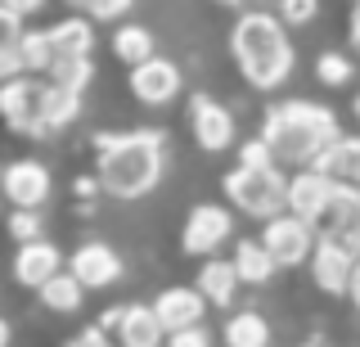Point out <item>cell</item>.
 Here are the masks:
<instances>
[{
	"label": "cell",
	"mask_w": 360,
	"mask_h": 347,
	"mask_svg": "<svg viewBox=\"0 0 360 347\" xmlns=\"http://www.w3.org/2000/svg\"><path fill=\"white\" fill-rule=\"evenodd\" d=\"M162 176V136L131 131V136H99V185L112 198H140Z\"/></svg>",
	"instance_id": "cell-1"
},
{
	"label": "cell",
	"mask_w": 360,
	"mask_h": 347,
	"mask_svg": "<svg viewBox=\"0 0 360 347\" xmlns=\"http://www.w3.org/2000/svg\"><path fill=\"white\" fill-rule=\"evenodd\" d=\"M230 46H234V59H239V72L257 91H275L292 72V46L275 14H243L234 23Z\"/></svg>",
	"instance_id": "cell-2"
},
{
	"label": "cell",
	"mask_w": 360,
	"mask_h": 347,
	"mask_svg": "<svg viewBox=\"0 0 360 347\" xmlns=\"http://www.w3.org/2000/svg\"><path fill=\"white\" fill-rule=\"evenodd\" d=\"M266 144L275 149L279 163H311L324 144L338 140V118L320 104H307V99H292L284 108H270L266 127H262Z\"/></svg>",
	"instance_id": "cell-3"
},
{
	"label": "cell",
	"mask_w": 360,
	"mask_h": 347,
	"mask_svg": "<svg viewBox=\"0 0 360 347\" xmlns=\"http://www.w3.org/2000/svg\"><path fill=\"white\" fill-rule=\"evenodd\" d=\"M225 194H230L234 208H243L248 217H266V221L288 208V181L279 176L275 163H266V167H243L239 163V172L225 176Z\"/></svg>",
	"instance_id": "cell-4"
},
{
	"label": "cell",
	"mask_w": 360,
	"mask_h": 347,
	"mask_svg": "<svg viewBox=\"0 0 360 347\" xmlns=\"http://www.w3.org/2000/svg\"><path fill=\"white\" fill-rule=\"evenodd\" d=\"M50 95H54V82L18 72V77H5L0 108H5L14 131H50Z\"/></svg>",
	"instance_id": "cell-5"
},
{
	"label": "cell",
	"mask_w": 360,
	"mask_h": 347,
	"mask_svg": "<svg viewBox=\"0 0 360 347\" xmlns=\"http://www.w3.org/2000/svg\"><path fill=\"white\" fill-rule=\"evenodd\" d=\"M262 244L275 253L279 266H297V262H307V257L315 253V221L297 217V212H288V217L279 212V217L266 221Z\"/></svg>",
	"instance_id": "cell-6"
},
{
	"label": "cell",
	"mask_w": 360,
	"mask_h": 347,
	"mask_svg": "<svg viewBox=\"0 0 360 347\" xmlns=\"http://www.w3.org/2000/svg\"><path fill=\"white\" fill-rule=\"evenodd\" d=\"M352 271H356V253L347 248L342 239L324 234V239L315 244V253H311L315 284H320L324 294H347V289H352Z\"/></svg>",
	"instance_id": "cell-7"
},
{
	"label": "cell",
	"mask_w": 360,
	"mask_h": 347,
	"mask_svg": "<svg viewBox=\"0 0 360 347\" xmlns=\"http://www.w3.org/2000/svg\"><path fill=\"white\" fill-rule=\"evenodd\" d=\"M315 226L324 234H333V239H342L352 253H360V189H356V181H338L333 203Z\"/></svg>",
	"instance_id": "cell-8"
},
{
	"label": "cell",
	"mask_w": 360,
	"mask_h": 347,
	"mask_svg": "<svg viewBox=\"0 0 360 347\" xmlns=\"http://www.w3.org/2000/svg\"><path fill=\"white\" fill-rule=\"evenodd\" d=\"M225 239H230V212H225V208L202 203V208L189 212V221H185V253L212 257Z\"/></svg>",
	"instance_id": "cell-9"
},
{
	"label": "cell",
	"mask_w": 360,
	"mask_h": 347,
	"mask_svg": "<svg viewBox=\"0 0 360 347\" xmlns=\"http://www.w3.org/2000/svg\"><path fill=\"white\" fill-rule=\"evenodd\" d=\"M333 189H338L333 176H324V172L311 167V172H302V176L288 181V212H297V217H307V221H320L333 203Z\"/></svg>",
	"instance_id": "cell-10"
},
{
	"label": "cell",
	"mask_w": 360,
	"mask_h": 347,
	"mask_svg": "<svg viewBox=\"0 0 360 347\" xmlns=\"http://www.w3.org/2000/svg\"><path fill=\"white\" fill-rule=\"evenodd\" d=\"M131 91H135L140 104H167V99H176V91H180L176 63H167V59L135 63V68H131Z\"/></svg>",
	"instance_id": "cell-11"
},
{
	"label": "cell",
	"mask_w": 360,
	"mask_h": 347,
	"mask_svg": "<svg viewBox=\"0 0 360 347\" xmlns=\"http://www.w3.org/2000/svg\"><path fill=\"white\" fill-rule=\"evenodd\" d=\"M5 198L14 208H41L50 198V172L41 163H9L5 167Z\"/></svg>",
	"instance_id": "cell-12"
},
{
	"label": "cell",
	"mask_w": 360,
	"mask_h": 347,
	"mask_svg": "<svg viewBox=\"0 0 360 347\" xmlns=\"http://www.w3.org/2000/svg\"><path fill=\"white\" fill-rule=\"evenodd\" d=\"M68 271L82 279L86 289H108V284H117L122 262H117L112 248H104V244H82V248L72 253V262H68Z\"/></svg>",
	"instance_id": "cell-13"
},
{
	"label": "cell",
	"mask_w": 360,
	"mask_h": 347,
	"mask_svg": "<svg viewBox=\"0 0 360 347\" xmlns=\"http://www.w3.org/2000/svg\"><path fill=\"white\" fill-rule=\"evenodd\" d=\"M59 248L54 244H45V239H27L18 248V257H14V279L18 284H27V289H41L45 279H54L59 275Z\"/></svg>",
	"instance_id": "cell-14"
},
{
	"label": "cell",
	"mask_w": 360,
	"mask_h": 347,
	"mask_svg": "<svg viewBox=\"0 0 360 347\" xmlns=\"http://www.w3.org/2000/svg\"><path fill=\"white\" fill-rule=\"evenodd\" d=\"M194 140H198L207 153H221L225 144L234 140V118L225 113L217 99H207V95L194 99Z\"/></svg>",
	"instance_id": "cell-15"
},
{
	"label": "cell",
	"mask_w": 360,
	"mask_h": 347,
	"mask_svg": "<svg viewBox=\"0 0 360 347\" xmlns=\"http://www.w3.org/2000/svg\"><path fill=\"white\" fill-rule=\"evenodd\" d=\"M153 307H158V316H162L167 334H176V329H189V324L202 320L207 298H202V289H162Z\"/></svg>",
	"instance_id": "cell-16"
},
{
	"label": "cell",
	"mask_w": 360,
	"mask_h": 347,
	"mask_svg": "<svg viewBox=\"0 0 360 347\" xmlns=\"http://www.w3.org/2000/svg\"><path fill=\"white\" fill-rule=\"evenodd\" d=\"M117 339L122 347H162L167 324L158 316V307H127L117 320Z\"/></svg>",
	"instance_id": "cell-17"
},
{
	"label": "cell",
	"mask_w": 360,
	"mask_h": 347,
	"mask_svg": "<svg viewBox=\"0 0 360 347\" xmlns=\"http://www.w3.org/2000/svg\"><path fill=\"white\" fill-rule=\"evenodd\" d=\"M311 167L324 172V176H333V181H360V140L338 136L333 144H324V149L315 153Z\"/></svg>",
	"instance_id": "cell-18"
},
{
	"label": "cell",
	"mask_w": 360,
	"mask_h": 347,
	"mask_svg": "<svg viewBox=\"0 0 360 347\" xmlns=\"http://www.w3.org/2000/svg\"><path fill=\"white\" fill-rule=\"evenodd\" d=\"M239 279L243 275H239V266H234V262H217V257H212V262L198 271V289H202V298H207L212 307H230Z\"/></svg>",
	"instance_id": "cell-19"
},
{
	"label": "cell",
	"mask_w": 360,
	"mask_h": 347,
	"mask_svg": "<svg viewBox=\"0 0 360 347\" xmlns=\"http://www.w3.org/2000/svg\"><path fill=\"white\" fill-rule=\"evenodd\" d=\"M234 266H239V275L248 279V284H266V279L279 271L275 253H270L266 244H248V239L234 248Z\"/></svg>",
	"instance_id": "cell-20"
},
{
	"label": "cell",
	"mask_w": 360,
	"mask_h": 347,
	"mask_svg": "<svg viewBox=\"0 0 360 347\" xmlns=\"http://www.w3.org/2000/svg\"><path fill=\"white\" fill-rule=\"evenodd\" d=\"M82 294H86V284L72 271H59L54 279H45V284H41V302L50 311H77V307H82Z\"/></svg>",
	"instance_id": "cell-21"
},
{
	"label": "cell",
	"mask_w": 360,
	"mask_h": 347,
	"mask_svg": "<svg viewBox=\"0 0 360 347\" xmlns=\"http://www.w3.org/2000/svg\"><path fill=\"white\" fill-rule=\"evenodd\" d=\"M225 343L230 347H270V324L257 311H239L225 324Z\"/></svg>",
	"instance_id": "cell-22"
},
{
	"label": "cell",
	"mask_w": 360,
	"mask_h": 347,
	"mask_svg": "<svg viewBox=\"0 0 360 347\" xmlns=\"http://www.w3.org/2000/svg\"><path fill=\"white\" fill-rule=\"evenodd\" d=\"M50 41L59 54H90V46H95V32H90L86 18H63V23L50 27Z\"/></svg>",
	"instance_id": "cell-23"
},
{
	"label": "cell",
	"mask_w": 360,
	"mask_h": 347,
	"mask_svg": "<svg viewBox=\"0 0 360 347\" xmlns=\"http://www.w3.org/2000/svg\"><path fill=\"white\" fill-rule=\"evenodd\" d=\"M18 54H22V72H50V63L59 59V50H54L50 32H22Z\"/></svg>",
	"instance_id": "cell-24"
},
{
	"label": "cell",
	"mask_w": 360,
	"mask_h": 347,
	"mask_svg": "<svg viewBox=\"0 0 360 347\" xmlns=\"http://www.w3.org/2000/svg\"><path fill=\"white\" fill-rule=\"evenodd\" d=\"M112 54H117V59H127L131 68H135V63L153 59V37H149L144 27H135V23H131V27H122L117 37H112Z\"/></svg>",
	"instance_id": "cell-25"
},
{
	"label": "cell",
	"mask_w": 360,
	"mask_h": 347,
	"mask_svg": "<svg viewBox=\"0 0 360 347\" xmlns=\"http://www.w3.org/2000/svg\"><path fill=\"white\" fill-rule=\"evenodd\" d=\"M50 82L68 86V91H82V86L90 82V59L86 54H59V59L50 63Z\"/></svg>",
	"instance_id": "cell-26"
},
{
	"label": "cell",
	"mask_w": 360,
	"mask_h": 347,
	"mask_svg": "<svg viewBox=\"0 0 360 347\" xmlns=\"http://www.w3.org/2000/svg\"><path fill=\"white\" fill-rule=\"evenodd\" d=\"M77 95H82V91H68V86H54V95H50V131H54V127H68V122L77 118V104H82Z\"/></svg>",
	"instance_id": "cell-27"
},
{
	"label": "cell",
	"mask_w": 360,
	"mask_h": 347,
	"mask_svg": "<svg viewBox=\"0 0 360 347\" xmlns=\"http://www.w3.org/2000/svg\"><path fill=\"white\" fill-rule=\"evenodd\" d=\"M315 72H320V82H329V86H342L347 77H352V63H347L342 54H320Z\"/></svg>",
	"instance_id": "cell-28"
},
{
	"label": "cell",
	"mask_w": 360,
	"mask_h": 347,
	"mask_svg": "<svg viewBox=\"0 0 360 347\" xmlns=\"http://www.w3.org/2000/svg\"><path fill=\"white\" fill-rule=\"evenodd\" d=\"M239 163L243 167H266V163H279V158H275V149H270L266 136H262V140H248L239 149Z\"/></svg>",
	"instance_id": "cell-29"
},
{
	"label": "cell",
	"mask_w": 360,
	"mask_h": 347,
	"mask_svg": "<svg viewBox=\"0 0 360 347\" xmlns=\"http://www.w3.org/2000/svg\"><path fill=\"white\" fill-rule=\"evenodd\" d=\"M315 9H320V0H279V14H284V23H311Z\"/></svg>",
	"instance_id": "cell-30"
},
{
	"label": "cell",
	"mask_w": 360,
	"mask_h": 347,
	"mask_svg": "<svg viewBox=\"0 0 360 347\" xmlns=\"http://www.w3.org/2000/svg\"><path fill=\"white\" fill-rule=\"evenodd\" d=\"M90 18H122L131 9V0H77Z\"/></svg>",
	"instance_id": "cell-31"
},
{
	"label": "cell",
	"mask_w": 360,
	"mask_h": 347,
	"mask_svg": "<svg viewBox=\"0 0 360 347\" xmlns=\"http://www.w3.org/2000/svg\"><path fill=\"white\" fill-rule=\"evenodd\" d=\"M9 230H14V239H18V244H27V239H37V234H41L37 217H32V208H18L14 217H9Z\"/></svg>",
	"instance_id": "cell-32"
},
{
	"label": "cell",
	"mask_w": 360,
	"mask_h": 347,
	"mask_svg": "<svg viewBox=\"0 0 360 347\" xmlns=\"http://www.w3.org/2000/svg\"><path fill=\"white\" fill-rule=\"evenodd\" d=\"M167 347H212V339L198 329V324H189V329H176V334H167Z\"/></svg>",
	"instance_id": "cell-33"
},
{
	"label": "cell",
	"mask_w": 360,
	"mask_h": 347,
	"mask_svg": "<svg viewBox=\"0 0 360 347\" xmlns=\"http://www.w3.org/2000/svg\"><path fill=\"white\" fill-rule=\"evenodd\" d=\"M41 5H45V0H0V9H5V14H18V18L37 14Z\"/></svg>",
	"instance_id": "cell-34"
},
{
	"label": "cell",
	"mask_w": 360,
	"mask_h": 347,
	"mask_svg": "<svg viewBox=\"0 0 360 347\" xmlns=\"http://www.w3.org/2000/svg\"><path fill=\"white\" fill-rule=\"evenodd\" d=\"M72 347H108V343H104V334H99V329H86Z\"/></svg>",
	"instance_id": "cell-35"
},
{
	"label": "cell",
	"mask_w": 360,
	"mask_h": 347,
	"mask_svg": "<svg viewBox=\"0 0 360 347\" xmlns=\"http://www.w3.org/2000/svg\"><path fill=\"white\" fill-rule=\"evenodd\" d=\"M347 294H352V302L360 307V262H356V271H352V289H347Z\"/></svg>",
	"instance_id": "cell-36"
},
{
	"label": "cell",
	"mask_w": 360,
	"mask_h": 347,
	"mask_svg": "<svg viewBox=\"0 0 360 347\" xmlns=\"http://www.w3.org/2000/svg\"><path fill=\"white\" fill-rule=\"evenodd\" d=\"M352 41L360 46V5H356V14H352Z\"/></svg>",
	"instance_id": "cell-37"
},
{
	"label": "cell",
	"mask_w": 360,
	"mask_h": 347,
	"mask_svg": "<svg viewBox=\"0 0 360 347\" xmlns=\"http://www.w3.org/2000/svg\"><path fill=\"white\" fill-rule=\"evenodd\" d=\"M217 5H239V0H217Z\"/></svg>",
	"instance_id": "cell-38"
},
{
	"label": "cell",
	"mask_w": 360,
	"mask_h": 347,
	"mask_svg": "<svg viewBox=\"0 0 360 347\" xmlns=\"http://www.w3.org/2000/svg\"><path fill=\"white\" fill-rule=\"evenodd\" d=\"M356 118H360V95H356Z\"/></svg>",
	"instance_id": "cell-39"
},
{
	"label": "cell",
	"mask_w": 360,
	"mask_h": 347,
	"mask_svg": "<svg viewBox=\"0 0 360 347\" xmlns=\"http://www.w3.org/2000/svg\"><path fill=\"white\" fill-rule=\"evenodd\" d=\"M307 347H320V343H307Z\"/></svg>",
	"instance_id": "cell-40"
},
{
	"label": "cell",
	"mask_w": 360,
	"mask_h": 347,
	"mask_svg": "<svg viewBox=\"0 0 360 347\" xmlns=\"http://www.w3.org/2000/svg\"><path fill=\"white\" fill-rule=\"evenodd\" d=\"M356 5H360V0H356Z\"/></svg>",
	"instance_id": "cell-41"
}]
</instances>
